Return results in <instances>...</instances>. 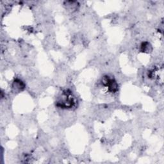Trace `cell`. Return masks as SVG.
I'll return each instance as SVG.
<instances>
[{"instance_id":"6da1fadb","label":"cell","mask_w":164,"mask_h":164,"mask_svg":"<svg viewBox=\"0 0 164 164\" xmlns=\"http://www.w3.org/2000/svg\"><path fill=\"white\" fill-rule=\"evenodd\" d=\"M25 85L22 81L20 80H16L13 83V88L18 91H23L25 89Z\"/></svg>"}]
</instances>
